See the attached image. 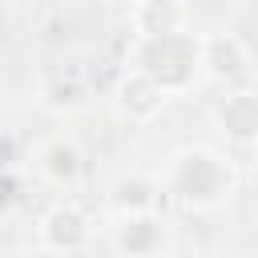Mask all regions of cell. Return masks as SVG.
<instances>
[{
    "mask_svg": "<svg viewBox=\"0 0 258 258\" xmlns=\"http://www.w3.org/2000/svg\"><path fill=\"white\" fill-rule=\"evenodd\" d=\"M48 173H52L56 181H69V177L77 173V153H73V145L52 141V165H48Z\"/></svg>",
    "mask_w": 258,
    "mask_h": 258,
    "instance_id": "obj_8",
    "label": "cell"
},
{
    "mask_svg": "<svg viewBox=\"0 0 258 258\" xmlns=\"http://www.w3.org/2000/svg\"><path fill=\"white\" fill-rule=\"evenodd\" d=\"M161 101H165V93H161L149 77H141V73H129V81L121 85V105H125V113L137 117V121H149V117L161 109Z\"/></svg>",
    "mask_w": 258,
    "mask_h": 258,
    "instance_id": "obj_7",
    "label": "cell"
},
{
    "mask_svg": "<svg viewBox=\"0 0 258 258\" xmlns=\"http://www.w3.org/2000/svg\"><path fill=\"white\" fill-rule=\"evenodd\" d=\"M40 238H44V246H52L56 254H73V250L85 246L89 226H85L81 210H73V206H56L52 214H44V222H40Z\"/></svg>",
    "mask_w": 258,
    "mask_h": 258,
    "instance_id": "obj_4",
    "label": "cell"
},
{
    "mask_svg": "<svg viewBox=\"0 0 258 258\" xmlns=\"http://www.w3.org/2000/svg\"><path fill=\"white\" fill-rule=\"evenodd\" d=\"M169 189L185 206H218L230 194V165L210 149H181L169 165Z\"/></svg>",
    "mask_w": 258,
    "mask_h": 258,
    "instance_id": "obj_2",
    "label": "cell"
},
{
    "mask_svg": "<svg viewBox=\"0 0 258 258\" xmlns=\"http://www.w3.org/2000/svg\"><path fill=\"white\" fill-rule=\"evenodd\" d=\"M214 121H218L222 133H230L234 141H254V137H258V93H254V89L226 93V97L214 105Z\"/></svg>",
    "mask_w": 258,
    "mask_h": 258,
    "instance_id": "obj_3",
    "label": "cell"
},
{
    "mask_svg": "<svg viewBox=\"0 0 258 258\" xmlns=\"http://www.w3.org/2000/svg\"><path fill=\"white\" fill-rule=\"evenodd\" d=\"M202 73L210 77H242L246 73V48L234 36H206L202 40Z\"/></svg>",
    "mask_w": 258,
    "mask_h": 258,
    "instance_id": "obj_6",
    "label": "cell"
},
{
    "mask_svg": "<svg viewBox=\"0 0 258 258\" xmlns=\"http://www.w3.org/2000/svg\"><path fill=\"white\" fill-rule=\"evenodd\" d=\"M133 73L149 77L161 93H177L202 73V36L189 32H149L137 36Z\"/></svg>",
    "mask_w": 258,
    "mask_h": 258,
    "instance_id": "obj_1",
    "label": "cell"
},
{
    "mask_svg": "<svg viewBox=\"0 0 258 258\" xmlns=\"http://www.w3.org/2000/svg\"><path fill=\"white\" fill-rule=\"evenodd\" d=\"M157 246H161V226H157V218H149L145 210L121 218V226H117V250H121L125 258H149Z\"/></svg>",
    "mask_w": 258,
    "mask_h": 258,
    "instance_id": "obj_5",
    "label": "cell"
}]
</instances>
